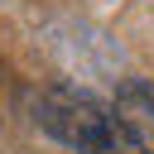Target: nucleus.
<instances>
[{
  "instance_id": "1",
  "label": "nucleus",
  "mask_w": 154,
  "mask_h": 154,
  "mask_svg": "<svg viewBox=\"0 0 154 154\" xmlns=\"http://www.w3.org/2000/svg\"><path fill=\"white\" fill-rule=\"evenodd\" d=\"M29 116L53 144H63L72 154H140V144L130 140V130L116 116V106H101L82 87H63L58 82V87L34 91L29 96Z\"/></svg>"
},
{
  "instance_id": "2",
  "label": "nucleus",
  "mask_w": 154,
  "mask_h": 154,
  "mask_svg": "<svg viewBox=\"0 0 154 154\" xmlns=\"http://www.w3.org/2000/svg\"><path fill=\"white\" fill-rule=\"evenodd\" d=\"M116 116L125 120V130L140 144V154H154V82L125 77L116 87Z\"/></svg>"
}]
</instances>
